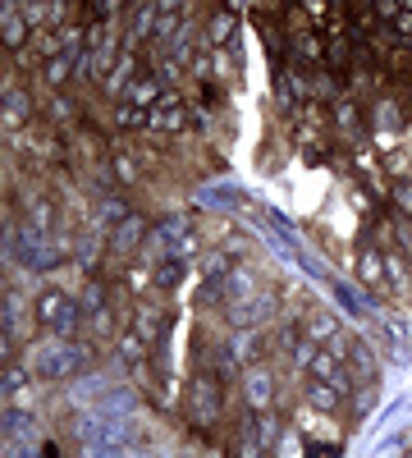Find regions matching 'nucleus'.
I'll return each instance as SVG.
<instances>
[{"instance_id":"34","label":"nucleus","mask_w":412,"mask_h":458,"mask_svg":"<svg viewBox=\"0 0 412 458\" xmlns=\"http://www.w3.org/2000/svg\"><path fill=\"white\" fill-rule=\"evenodd\" d=\"M298 56H307V60H321V46H316V37H298Z\"/></svg>"},{"instance_id":"30","label":"nucleus","mask_w":412,"mask_h":458,"mask_svg":"<svg viewBox=\"0 0 412 458\" xmlns=\"http://www.w3.org/2000/svg\"><path fill=\"white\" fill-rule=\"evenodd\" d=\"M325 348H330L334 357H344V362H349V348H353V344H349V335H344V330H334L330 340H325Z\"/></svg>"},{"instance_id":"8","label":"nucleus","mask_w":412,"mask_h":458,"mask_svg":"<svg viewBox=\"0 0 412 458\" xmlns=\"http://www.w3.org/2000/svg\"><path fill=\"white\" fill-rule=\"evenodd\" d=\"M220 280H225V302H238V298H252L257 293V280L247 266H230V275H220Z\"/></svg>"},{"instance_id":"10","label":"nucleus","mask_w":412,"mask_h":458,"mask_svg":"<svg viewBox=\"0 0 412 458\" xmlns=\"http://www.w3.org/2000/svg\"><path fill=\"white\" fill-rule=\"evenodd\" d=\"M147 344H151V340H147V335L133 325V330H124V335H119V357H124L128 367H143V362H147Z\"/></svg>"},{"instance_id":"7","label":"nucleus","mask_w":412,"mask_h":458,"mask_svg":"<svg viewBox=\"0 0 412 458\" xmlns=\"http://www.w3.org/2000/svg\"><path fill=\"white\" fill-rule=\"evenodd\" d=\"M385 275H389L385 257L376 253V248H362V257H357V280H362L366 289H385Z\"/></svg>"},{"instance_id":"15","label":"nucleus","mask_w":412,"mask_h":458,"mask_svg":"<svg viewBox=\"0 0 412 458\" xmlns=\"http://www.w3.org/2000/svg\"><path fill=\"white\" fill-rule=\"evenodd\" d=\"M133 56H119V64H115V69H110V78H105V92H110V96H124L128 92V83H133Z\"/></svg>"},{"instance_id":"28","label":"nucleus","mask_w":412,"mask_h":458,"mask_svg":"<svg viewBox=\"0 0 412 458\" xmlns=\"http://www.w3.org/2000/svg\"><path fill=\"white\" fill-rule=\"evenodd\" d=\"M197 248H202V238H197V234H192V229H188V234H183L179 243H175V257H183V261H192V257H197Z\"/></svg>"},{"instance_id":"4","label":"nucleus","mask_w":412,"mask_h":458,"mask_svg":"<svg viewBox=\"0 0 412 458\" xmlns=\"http://www.w3.org/2000/svg\"><path fill=\"white\" fill-rule=\"evenodd\" d=\"M243 395H247V412L275 408V376H270L262 362H247V372H243Z\"/></svg>"},{"instance_id":"6","label":"nucleus","mask_w":412,"mask_h":458,"mask_svg":"<svg viewBox=\"0 0 412 458\" xmlns=\"http://www.w3.org/2000/svg\"><path fill=\"white\" fill-rule=\"evenodd\" d=\"M225 353L234 357L238 367H247L257 353H262V335H257V325H234V335H230V348Z\"/></svg>"},{"instance_id":"23","label":"nucleus","mask_w":412,"mask_h":458,"mask_svg":"<svg viewBox=\"0 0 412 458\" xmlns=\"http://www.w3.org/2000/svg\"><path fill=\"white\" fill-rule=\"evenodd\" d=\"M230 253H206L202 257V270H206V280H220V275H230Z\"/></svg>"},{"instance_id":"18","label":"nucleus","mask_w":412,"mask_h":458,"mask_svg":"<svg viewBox=\"0 0 412 458\" xmlns=\"http://www.w3.org/2000/svg\"><path fill=\"white\" fill-rule=\"evenodd\" d=\"M28 111H32L28 92H19V87H9V92H5V124H9V128H14V124H24V119H28Z\"/></svg>"},{"instance_id":"24","label":"nucleus","mask_w":412,"mask_h":458,"mask_svg":"<svg viewBox=\"0 0 412 458\" xmlns=\"http://www.w3.org/2000/svg\"><path fill=\"white\" fill-rule=\"evenodd\" d=\"M110 170H115L119 183H138V166L128 161V151H115V156H110Z\"/></svg>"},{"instance_id":"25","label":"nucleus","mask_w":412,"mask_h":458,"mask_svg":"<svg viewBox=\"0 0 412 458\" xmlns=\"http://www.w3.org/2000/svg\"><path fill=\"white\" fill-rule=\"evenodd\" d=\"M160 325H165V316H160L156 307H143V312H138V330H143L147 340H156V335H160Z\"/></svg>"},{"instance_id":"31","label":"nucleus","mask_w":412,"mask_h":458,"mask_svg":"<svg viewBox=\"0 0 412 458\" xmlns=\"http://www.w3.org/2000/svg\"><path fill=\"white\" fill-rule=\"evenodd\" d=\"M376 124H381V128H394V124H403V119L394 115V106H389V101H381V106H376Z\"/></svg>"},{"instance_id":"20","label":"nucleus","mask_w":412,"mask_h":458,"mask_svg":"<svg viewBox=\"0 0 412 458\" xmlns=\"http://www.w3.org/2000/svg\"><path fill=\"white\" fill-rule=\"evenodd\" d=\"M334 330H339V316H334V312H316V316L307 321V335H311L316 344H325Z\"/></svg>"},{"instance_id":"35","label":"nucleus","mask_w":412,"mask_h":458,"mask_svg":"<svg viewBox=\"0 0 412 458\" xmlns=\"http://www.w3.org/2000/svg\"><path fill=\"white\" fill-rule=\"evenodd\" d=\"M394 24H398V32H403V37L412 41V9H403V14H398V19H394Z\"/></svg>"},{"instance_id":"11","label":"nucleus","mask_w":412,"mask_h":458,"mask_svg":"<svg viewBox=\"0 0 412 458\" xmlns=\"http://www.w3.org/2000/svg\"><path fill=\"white\" fill-rule=\"evenodd\" d=\"M339 390H334L330 385V380H316V376H311V385H307V408H316V412H334V408H339Z\"/></svg>"},{"instance_id":"16","label":"nucleus","mask_w":412,"mask_h":458,"mask_svg":"<svg viewBox=\"0 0 412 458\" xmlns=\"http://www.w3.org/2000/svg\"><path fill=\"white\" fill-rule=\"evenodd\" d=\"M128 215H133V211H128L119 198H101V202H96V225H101V229H115L119 220H128Z\"/></svg>"},{"instance_id":"3","label":"nucleus","mask_w":412,"mask_h":458,"mask_svg":"<svg viewBox=\"0 0 412 458\" xmlns=\"http://www.w3.org/2000/svg\"><path fill=\"white\" fill-rule=\"evenodd\" d=\"M151 234V225H147V215H128V220H119L110 229V257L119 261H128L133 253H143V238Z\"/></svg>"},{"instance_id":"17","label":"nucleus","mask_w":412,"mask_h":458,"mask_svg":"<svg viewBox=\"0 0 412 458\" xmlns=\"http://www.w3.org/2000/svg\"><path fill=\"white\" fill-rule=\"evenodd\" d=\"M230 37H234V14L230 9H215L211 24H206V41H211V46H225Z\"/></svg>"},{"instance_id":"27","label":"nucleus","mask_w":412,"mask_h":458,"mask_svg":"<svg viewBox=\"0 0 412 458\" xmlns=\"http://www.w3.org/2000/svg\"><path fill=\"white\" fill-rule=\"evenodd\" d=\"M316 353H321V344L311 340V335H307V340H298V344H294V362H298V367H311V357H316Z\"/></svg>"},{"instance_id":"37","label":"nucleus","mask_w":412,"mask_h":458,"mask_svg":"<svg viewBox=\"0 0 412 458\" xmlns=\"http://www.w3.org/2000/svg\"><path fill=\"white\" fill-rule=\"evenodd\" d=\"M175 5H183V0H156V9H160V14H170Z\"/></svg>"},{"instance_id":"29","label":"nucleus","mask_w":412,"mask_h":458,"mask_svg":"<svg viewBox=\"0 0 412 458\" xmlns=\"http://www.w3.org/2000/svg\"><path fill=\"white\" fill-rule=\"evenodd\" d=\"M119 124H124V128H138V124H147V115H138V106H128V101H119Z\"/></svg>"},{"instance_id":"36","label":"nucleus","mask_w":412,"mask_h":458,"mask_svg":"<svg viewBox=\"0 0 412 458\" xmlns=\"http://www.w3.org/2000/svg\"><path fill=\"white\" fill-rule=\"evenodd\" d=\"M344 60H349V46H344V41H334V46H330V64H344Z\"/></svg>"},{"instance_id":"21","label":"nucleus","mask_w":412,"mask_h":458,"mask_svg":"<svg viewBox=\"0 0 412 458\" xmlns=\"http://www.w3.org/2000/svg\"><path fill=\"white\" fill-rule=\"evenodd\" d=\"M69 78H73V60H69V56H51V60H46V83H51V87H64Z\"/></svg>"},{"instance_id":"33","label":"nucleus","mask_w":412,"mask_h":458,"mask_svg":"<svg viewBox=\"0 0 412 458\" xmlns=\"http://www.w3.org/2000/svg\"><path fill=\"white\" fill-rule=\"evenodd\" d=\"M394 202H398V211H403V215H412V183H398V188H394Z\"/></svg>"},{"instance_id":"22","label":"nucleus","mask_w":412,"mask_h":458,"mask_svg":"<svg viewBox=\"0 0 412 458\" xmlns=\"http://www.w3.org/2000/svg\"><path fill=\"white\" fill-rule=\"evenodd\" d=\"M78 307L88 312V316L101 312V307H105V289H101V285H83V289H78Z\"/></svg>"},{"instance_id":"14","label":"nucleus","mask_w":412,"mask_h":458,"mask_svg":"<svg viewBox=\"0 0 412 458\" xmlns=\"http://www.w3.org/2000/svg\"><path fill=\"white\" fill-rule=\"evenodd\" d=\"M183 275H188V261L170 253V257L156 266V289H179V285H183Z\"/></svg>"},{"instance_id":"12","label":"nucleus","mask_w":412,"mask_h":458,"mask_svg":"<svg viewBox=\"0 0 412 458\" xmlns=\"http://www.w3.org/2000/svg\"><path fill=\"white\" fill-rule=\"evenodd\" d=\"M119 101H128V106H156L160 101V78H133Z\"/></svg>"},{"instance_id":"32","label":"nucleus","mask_w":412,"mask_h":458,"mask_svg":"<svg viewBox=\"0 0 412 458\" xmlns=\"http://www.w3.org/2000/svg\"><path fill=\"white\" fill-rule=\"evenodd\" d=\"M334 119H339L344 128H357V111H353L349 101H339V106H334Z\"/></svg>"},{"instance_id":"13","label":"nucleus","mask_w":412,"mask_h":458,"mask_svg":"<svg viewBox=\"0 0 412 458\" xmlns=\"http://www.w3.org/2000/svg\"><path fill=\"white\" fill-rule=\"evenodd\" d=\"M24 37H28V19L19 14L14 0H5V46L19 51V46H24Z\"/></svg>"},{"instance_id":"26","label":"nucleus","mask_w":412,"mask_h":458,"mask_svg":"<svg viewBox=\"0 0 412 458\" xmlns=\"http://www.w3.org/2000/svg\"><path fill=\"white\" fill-rule=\"evenodd\" d=\"M394 238H398V248H403V257L412 261V215H398L394 220Z\"/></svg>"},{"instance_id":"2","label":"nucleus","mask_w":412,"mask_h":458,"mask_svg":"<svg viewBox=\"0 0 412 458\" xmlns=\"http://www.w3.org/2000/svg\"><path fill=\"white\" fill-rule=\"evenodd\" d=\"M220 385H215V376L211 372H197L192 376V385H188V412H192V422L197 427H211L215 417H220Z\"/></svg>"},{"instance_id":"19","label":"nucleus","mask_w":412,"mask_h":458,"mask_svg":"<svg viewBox=\"0 0 412 458\" xmlns=\"http://www.w3.org/2000/svg\"><path fill=\"white\" fill-rule=\"evenodd\" d=\"M101 234H105V229L96 225V229H88V234L73 243V253H78V266H92V261L101 257Z\"/></svg>"},{"instance_id":"1","label":"nucleus","mask_w":412,"mask_h":458,"mask_svg":"<svg viewBox=\"0 0 412 458\" xmlns=\"http://www.w3.org/2000/svg\"><path fill=\"white\" fill-rule=\"evenodd\" d=\"M92 362V348L78 340H64V335L51 330V340H41L37 348H28V372L46 376V380H69L78 376L83 367Z\"/></svg>"},{"instance_id":"9","label":"nucleus","mask_w":412,"mask_h":458,"mask_svg":"<svg viewBox=\"0 0 412 458\" xmlns=\"http://www.w3.org/2000/svg\"><path fill=\"white\" fill-rule=\"evenodd\" d=\"M349 367H353V372L366 380V385H376V376H381V362H376L371 344H362V340H357V344L349 348Z\"/></svg>"},{"instance_id":"5","label":"nucleus","mask_w":412,"mask_h":458,"mask_svg":"<svg viewBox=\"0 0 412 458\" xmlns=\"http://www.w3.org/2000/svg\"><path fill=\"white\" fill-rule=\"evenodd\" d=\"M183 124H188V111H183V101H175V96H160L156 106H147V128H156V133H175Z\"/></svg>"}]
</instances>
